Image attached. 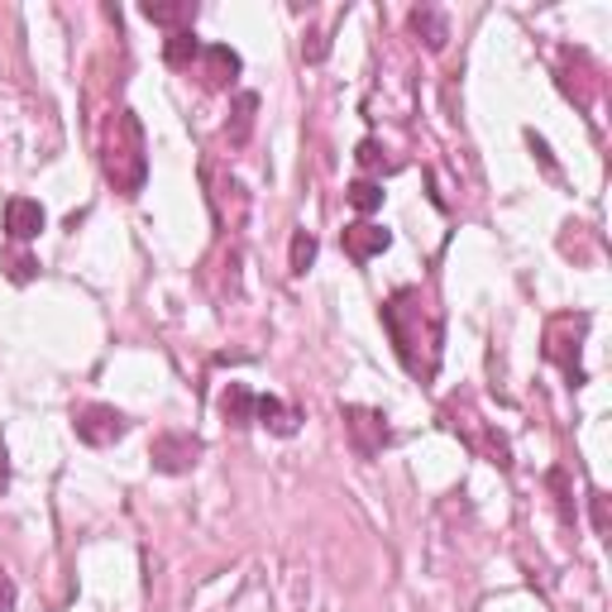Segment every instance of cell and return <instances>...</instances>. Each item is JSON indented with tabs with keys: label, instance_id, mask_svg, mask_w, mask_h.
Returning <instances> with one entry per match:
<instances>
[{
	"label": "cell",
	"instance_id": "6da1fadb",
	"mask_svg": "<svg viewBox=\"0 0 612 612\" xmlns=\"http://www.w3.org/2000/svg\"><path fill=\"white\" fill-rule=\"evenodd\" d=\"M383 325H388V335H393V345H397L402 363H407V373L426 379L416 345H426V355H431V359L440 355V316L431 311V302L422 297V288H402V292L388 297Z\"/></svg>",
	"mask_w": 612,
	"mask_h": 612
},
{
	"label": "cell",
	"instance_id": "7a4b0ae2",
	"mask_svg": "<svg viewBox=\"0 0 612 612\" xmlns=\"http://www.w3.org/2000/svg\"><path fill=\"white\" fill-rule=\"evenodd\" d=\"M106 177L115 182V192L139 197L149 177V159H145V129H139L135 111H115L111 135H106Z\"/></svg>",
	"mask_w": 612,
	"mask_h": 612
},
{
	"label": "cell",
	"instance_id": "3957f363",
	"mask_svg": "<svg viewBox=\"0 0 612 612\" xmlns=\"http://www.w3.org/2000/svg\"><path fill=\"white\" fill-rule=\"evenodd\" d=\"M589 331V316H555L551 331H545V355H551L559 369H565L569 383H584V369H579V340Z\"/></svg>",
	"mask_w": 612,
	"mask_h": 612
},
{
	"label": "cell",
	"instance_id": "277c9868",
	"mask_svg": "<svg viewBox=\"0 0 612 612\" xmlns=\"http://www.w3.org/2000/svg\"><path fill=\"white\" fill-rule=\"evenodd\" d=\"M345 431H349V446H355L359 460L383 454V446L393 440V431H388V416L373 412V407H345Z\"/></svg>",
	"mask_w": 612,
	"mask_h": 612
},
{
	"label": "cell",
	"instance_id": "5b68a950",
	"mask_svg": "<svg viewBox=\"0 0 612 612\" xmlns=\"http://www.w3.org/2000/svg\"><path fill=\"white\" fill-rule=\"evenodd\" d=\"M77 440H86V446H115L125 431H129V422L115 407H106V402H91V407L77 412Z\"/></svg>",
	"mask_w": 612,
	"mask_h": 612
},
{
	"label": "cell",
	"instance_id": "8992f818",
	"mask_svg": "<svg viewBox=\"0 0 612 612\" xmlns=\"http://www.w3.org/2000/svg\"><path fill=\"white\" fill-rule=\"evenodd\" d=\"M149 460H153L159 474H187V469L201 460V440L197 436H182V431H163L159 440H153Z\"/></svg>",
	"mask_w": 612,
	"mask_h": 612
},
{
	"label": "cell",
	"instance_id": "52a82bcc",
	"mask_svg": "<svg viewBox=\"0 0 612 612\" xmlns=\"http://www.w3.org/2000/svg\"><path fill=\"white\" fill-rule=\"evenodd\" d=\"M38 230H44V206L30 201V197H10L5 201V234L15 244H30L38 240Z\"/></svg>",
	"mask_w": 612,
	"mask_h": 612
},
{
	"label": "cell",
	"instance_id": "ba28073f",
	"mask_svg": "<svg viewBox=\"0 0 612 612\" xmlns=\"http://www.w3.org/2000/svg\"><path fill=\"white\" fill-rule=\"evenodd\" d=\"M254 422L268 426L273 436H297V426H302V412L288 407V402L273 397V393H258L254 397Z\"/></svg>",
	"mask_w": 612,
	"mask_h": 612
},
{
	"label": "cell",
	"instance_id": "9c48e42d",
	"mask_svg": "<svg viewBox=\"0 0 612 612\" xmlns=\"http://www.w3.org/2000/svg\"><path fill=\"white\" fill-rule=\"evenodd\" d=\"M388 244H393V234H388L383 226H373V220H359V226L345 230V254L355 258V264H369V258L383 254Z\"/></svg>",
	"mask_w": 612,
	"mask_h": 612
},
{
	"label": "cell",
	"instance_id": "30bf717a",
	"mask_svg": "<svg viewBox=\"0 0 612 612\" xmlns=\"http://www.w3.org/2000/svg\"><path fill=\"white\" fill-rule=\"evenodd\" d=\"M139 15L149 24H163V30H192V20H197V5L192 0H145L139 5Z\"/></svg>",
	"mask_w": 612,
	"mask_h": 612
},
{
	"label": "cell",
	"instance_id": "8fae6325",
	"mask_svg": "<svg viewBox=\"0 0 612 612\" xmlns=\"http://www.w3.org/2000/svg\"><path fill=\"white\" fill-rule=\"evenodd\" d=\"M201 62H206V86H230L240 77V54L230 44H206L201 48Z\"/></svg>",
	"mask_w": 612,
	"mask_h": 612
},
{
	"label": "cell",
	"instance_id": "7c38bea8",
	"mask_svg": "<svg viewBox=\"0 0 612 612\" xmlns=\"http://www.w3.org/2000/svg\"><path fill=\"white\" fill-rule=\"evenodd\" d=\"M412 34L416 38H426V48H431V54H440V48H446V38H450V24H446V15H440L436 5H422V10H412Z\"/></svg>",
	"mask_w": 612,
	"mask_h": 612
},
{
	"label": "cell",
	"instance_id": "4fadbf2b",
	"mask_svg": "<svg viewBox=\"0 0 612 612\" xmlns=\"http://www.w3.org/2000/svg\"><path fill=\"white\" fill-rule=\"evenodd\" d=\"M201 48L206 44L192 30H177V34L163 38V62H168V68H192V62L201 58Z\"/></svg>",
	"mask_w": 612,
	"mask_h": 612
},
{
	"label": "cell",
	"instance_id": "5bb4252c",
	"mask_svg": "<svg viewBox=\"0 0 612 612\" xmlns=\"http://www.w3.org/2000/svg\"><path fill=\"white\" fill-rule=\"evenodd\" d=\"M254 397L244 383H230L226 393H220V412H226V422L230 426H254Z\"/></svg>",
	"mask_w": 612,
	"mask_h": 612
},
{
	"label": "cell",
	"instance_id": "9a60e30c",
	"mask_svg": "<svg viewBox=\"0 0 612 612\" xmlns=\"http://www.w3.org/2000/svg\"><path fill=\"white\" fill-rule=\"evenodd\" d=\"M345 197H349V206H355L359 216H373V211L383 206V187H379L373 177H359V182H349V192H345Z\"/></svg>",
	"mask_w": 612,
	"mask_h": 612
},
{
	"label": "cell",
	"instance_id": "2e32d148",
	"mask_svg": "<svg viewBox=\"0 0 612 612\" xmlns=\"http://www.w3.org/2000/svg\"><path fill=\"white\" fill-rule=\"evenodd\" d=\"M311 264H316V234L297 230L292 234V273H307Z\"/></svg>",
	"mask_w": 612,
	"mask_h": 612
},
{
	"label": "cell",
	"instance_id": "e0dca14e",
	"mask_svg": "<svg viewBox=\"0 0 612 612\" xmlns=\"http://www.w3.org/2000/svg\"><path fill=\"white\" fill-rule=\"evenodd\" d=\"M355 159H359L363 173H388V159H383V145H379V139H363Z\"/></svg>",
	"mask_w": 612,
	"mask_h": 612
},
{
	"label": "cell",
	"instance_id": "ac0fdd59",
	"mask_svg": "<svg viewBox=\"0 0 612 612\" xmlns=\"http://www.w3.org/2000/svg\"><path fill=\"white\" fill-rule=\"evenodd\" d=\"M254 111H258V96H250V91H244L240 106H234V135H230L234 145H240V139L250 135V115H254Z\"/></svg>",
	"mask_w": 612,
	"mask_h": 612
},
{
	"label": "cell",
	"instance_id": "d6986e66",
	"mask_svg": "<svg viewBox=\"0 0 612 612\" xmlns=\"http://www.w3.org/2000/svg\"><path fill=\"white\" fill-rule=\"evenodd\" d=\"M0 612H15V579L0 569Z\"/></svg>",
	"mask_w": 612,
	"mask_h": 612
},
{
	"label": "cell",
	"instance_id": "ffe728a7",
	"mask_svg": "<svg viewBox=\"0 0 612 612\" xmlns=\"http://www.w3.org/2000/svg\"><path fill=\"white\" fill-rule=\"evenodd\" d=\"M10 278H15V282H30V278H34V258H15V264H10Z\"/></svg>",
	"mask_w": 612,
	"mask_h": 612
},
{
	"label": "cell",
	"instance_id": "44dd1931",
	"mask_svg": "<svg viewBox=\"0 0 612 612\" xmlns=\"http://www.w3.org/2000/svg\"><path fill=\"white\" fill-rule=\"evenodd\" d=\"M593 522H598V531L608 536V498H603V493H593Z\"/></svg>",
	"mask_w": 612,
	"mask_h": 612
},
{
	"label": "cell",
	"instance_id": "7402d4cb",
	"mask_svg": "<svg viewBox=\"0 0 612 612\" xmlns=\"http://www.w3.org/2000/svg\"><path fill=\"white\" fill-rule=\"evenodd\" d=\"M10 488V460H5V446H0V493Z\"/></svg>",
	"mask_w": 612,
	"mask_h": 612
}]
</instances>
